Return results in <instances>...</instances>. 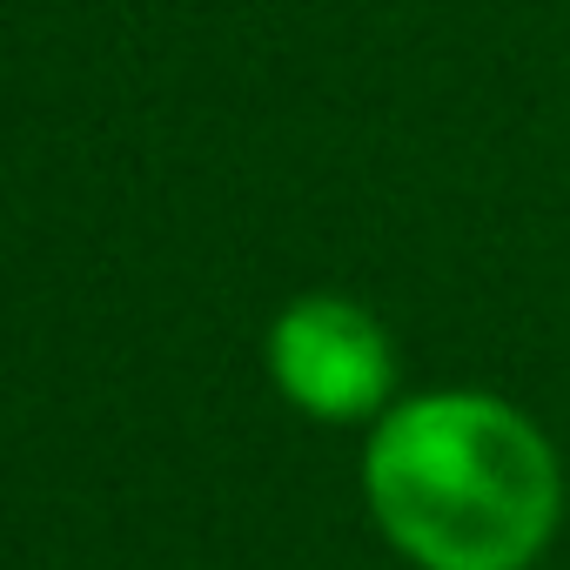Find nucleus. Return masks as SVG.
<instances>
[{"label": "nucleus", "instance_id": "2", "mask_svg": "<svg viewBox=\"0 0 570 570\" xmlns=\"http://www.w3.org/2000/svg\"><path fill=\"white\" fill-rule=\"evenodd\" d=\"M268 376L303 416L316 423H356L383 410L396 356L383 323L363 303L343 296H303L268 330Z\"/></svg>", "mask_w": 570, "mask_h": 570}, {"label": "nucleus", "instance_id": "1", "mask_svg": "<svg viewBox=\"0 0 570 570\" xmlns=\"http://www.w3.org/2000/svg\"><path fill=\"white\" fill-rule=\"evenodd\" d=\"M363 490L416 570H530L563 510V470L543 430L470 390L390 410L370 436Z\"/></svg>", "mask_w": 570, "mask_h": 570}]
</instances>
